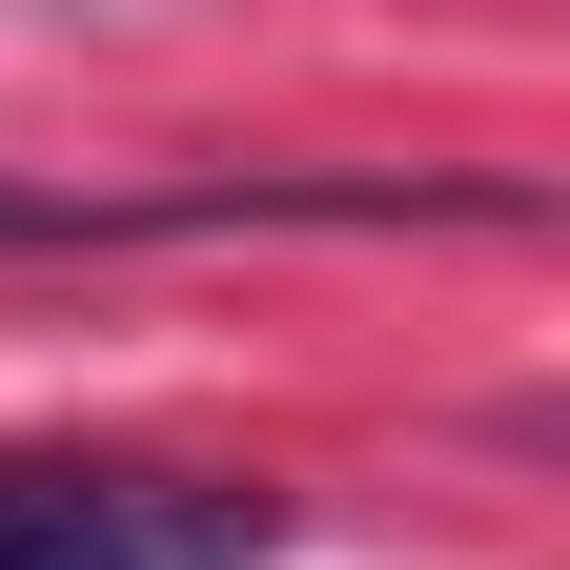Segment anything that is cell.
<instances>
[{
    "mask_svg": "<svg viewBox=\"0 0 570 570\" xmlns=\"http://www.w3.org/2000/svg\"><path fill=\"white\" fill-rule=\"evenodd\" d=\"M265 550H285V489L0 449V570H265Z\"/></svg>",
    "mask_w": 570,
    "mask_h": 570,
    "instance_id": "cell-1",
    "label": "cell"
},
{
    "mask_svg": "<svg viewBox=\"0 0 570 570\" xmlns=\"http://www.w3.org/2000/svg\"><path fill=\"white\" fill-rule=\"evenodd\" d=\"M387 204H428V184H142V204L0 184V265H21V245H184V225H387Z\"/></svg>",
    "mask_w": 570,
    "mask_h": 570,
    "instance_id": "cell-2",
    "label": "cell"
}]
</instances>
